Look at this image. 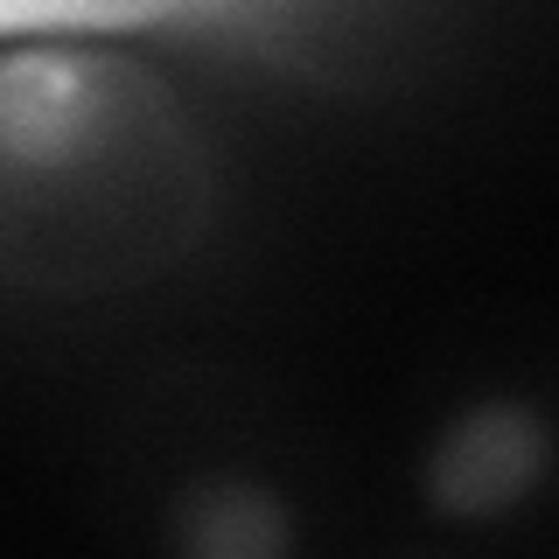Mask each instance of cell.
<instances>
[{
    "instance_id": "cell-1",
    "label": "cell",
    "mask_w": 559,
    "mask_h": 559,
    "mask_svg": "<svg viewBox=\"0 0 559 559\" xmlns=\"http://www.w3.org/2000/svg\"><path fill=\"white\" fill-rule=\"evenodd\" d=\"M217 168L168 70L105 43L0 49V280L92 301L182 266L210 231Z\"/></svg>"
},
{
    "instance_id": "cell-2",
    "label": "cell",
    "mask_w": 559,
    "mask_h": 559,
    "mask_svg": "<svg viewBox=\"0 0 559 559\" xmlns=\"http://www.w3.org/2000/svg\"><path fill=\"white\" fill-rule=\"evenodd\" d=\"M448 8L454 0H197L175 35L238 49L329 92H371L427 57Z\"/></svg>"
},
{
    "instance_id": "cell-3",
    "label": "cell",
    "mask_w": 559,
    "mask_h": 559,
    "mask_svg": "<svg viewBox=\"0 0 559 559\" xmlns=\"http://www.w3.org/2000/svg\"><path fill=\"white\" fill-rule=\"evenodd\" d=\"M552 454V413L538 392H468L419 441L413 497L448 532H503L546 497Z\"/></svg>"
},
{
    "instance_id": "cell-4",
    "label": "cell",
    "mask_w": 559,
    "mask_h": 559,
    "mask_svg": "<svg viewBox=\"0 0 559 559\" xmlns=\"http://www.w3.org/2000/svg\"><path fill=\"white\" fill-rule=\"evenodd\" d=\"M162 546L182 559H294L308 511L259 462H189L162 497Z\"/></svg>"
},
{
    "instance_id": "cell-5",
    "label": "cell",
    "mask_w": 559,
    "mask_h": 559,
    "mask_svg": "<svg viewBox=\"0 0 559 559\" xmlns=\"http://www.w3.org/2000/svg\"><path fill=\"white\" fill-rule=\"evenodd\" d=\"M197 0H0V43H43V35H133L168 28Z\"/></svg>"
}]
</instances>
